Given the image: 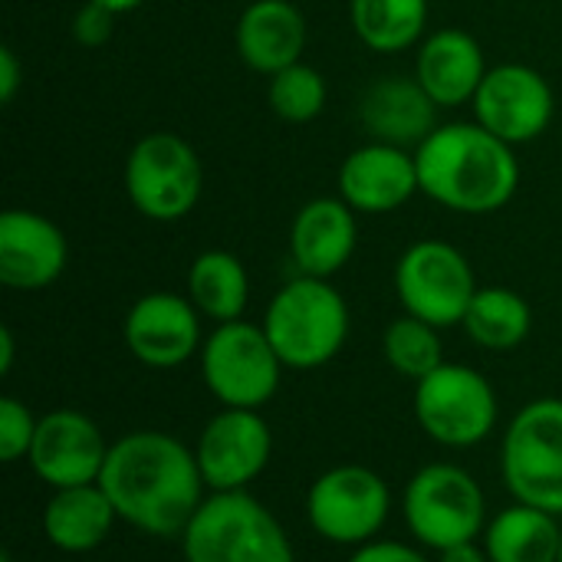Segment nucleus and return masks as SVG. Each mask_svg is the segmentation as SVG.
<instances>
[{
  "label": "nucleus",
  "mask_w": 562,
  "mask_h": 562,
  "mask_svg": "<svg viewBox=\"0 0 562 562\" xmlns=\"http://www.w3.org/2000/svg\"><path fill=\"white\" fill-rule=\"evenodd\" d=\"M99 487L122 524L145 537L171 540L194 520L207 484L194 448L165 431H132L109 445Z\"/></svg>",
  "instance_id": "obj_1"
},
{
  "label": "nucleus",
  "mask_w": 562,
  "mask_h": 562,
  "mask_svg": "<svg viewBox=\"0 0 562 562\" xmlns=\"http://www.w3.org/2000/svg\"><path fill=\"white\" fill-rule=\"evenodd\" d=\"M201 319L204 316L188 296L155 290L132 303L122 323V339L142 366L178 369L204 346Z\"/></svg>",
  "instance_id": "obj_14"
},
{
  "label": "nucleus",
  "mask_w": 562,
  "mask_h": 562,
  "mask_svg": "<svg viewBox=\"0 0 562 562\" xmlns=\"http://www.w3.org/2000/svg\"><path fill=\"white\" fill-rule=\"evenodd\" d=\"M359 221L339 194L306 201L290 221V257L303 277L329 280L356 254Z\"/></svg>",
  "instance_id": "obj_18"
},
{
  "label": "nucleus",
  "mask_w": 562,
  "mask_h": 562,
  "mask_svg": "<svg viewBox=\"0 0 562 562\" xmlns=\"http://www.w3.org/2000/svg\"><path fill=\"white\" fill-rule=\"evenodd\" d=\"M115 520V507L99 484L63 487L43 507V537L63 553H92L105 543Z\"/></svg>",
  "instance_id": "obj_22"
},
{
  "label": "nucleus",
  "mask_w": 562,
  "mask_h": 562,
  "mask_svg": "<svg viewBox=\"0 0 562 562\" xmlns=\"http://www.w3.org/2000/svg\"><path fill=\"white\" fill-rule=\"evenodd\" d=\"M349 562H431L422 557V550L408 547V543H395V540H372L366 547H356V553Z\"/></svg>",
  "instance_id": "obj_31"
},
{
  "label": "nucleus",
  "mask_w": 562,
  "mask_h": 562,
  "mask_svg": "<svg viewBox=\"0 0 562 562\" xmlns=\"http://www.w3.org/2000/svg\"><path fill=\"white\" fill-rule=\"evenodd\" d=\"M273 435L260 412L254 408H224L217 412L198 445V468L211 494L247 491L270 464Z\"/></svg>",
  "instance_id": "obj_13"
},
{
  "label": "nucleus",
  "mask_w": 562,
  "mask_h": 562,
  "mask_svg": "<svg viewBox=\"0 0 562 562\" xmlns=\"http://www.w3.org/2000/svg\"><path fill=\"white\" fill-rule=\"evenodd\" d=\"M349 20L372 53L392 56L428 36V0H349Z\"/></svg>",
  "instance_id": "obj_25"
},
{
  "label": "nucleus",
  "mask_w": 562,
  "mask_h": 562,
  "mask_svg": "<svg viewBox=\"0 0 562 562\" xmlns=\"http://www.w3.org/2000/svg\"><path fill=\"white\" fill-rule=\"evenodd\" d=\"M237 56L260 76H273L303 59L306 16L296 0H250L234 26Z\"/></svg>",
  "instance_id": "obj_21"
},
{
  "label": "nucleus",
  "mask_w": 562,
  "mask_h": 562,
  "mask_svg": "<svg viewBox=\"0 0 562 562\" xmlns=\"http://www.w3.org/2000/svg\"><path fill=\"white\" fill-rule=\"evenodd\" d=\"M402 514L412 537L428 550L474 543L487 530V497L474 474L458 464L422 468L402 494Z\"/></svg>",
  "instance_id": "obj_7"
},
{
  "label": "nucleus",
  "mask_w": 562,
  "mask_h": 562,
  "mask_svg": "<svg viewBox=\"0 0 562 562\" xmlns=\"http://www.w3.org/2000/svg\"><path fill=\"white\" fill-rule=\"evenodd\" d=\"M20 86H23V66H20V56H16L10 46H3V49H0V102H3V105H10V102L16 99Z\"/></svg>",
  "instance_id": "obj_32"
},
{
  "label": "nucleus",
  "mask_w": 562,
  "mask_h": 562,
  "mask_svg": "<svg viewBox=\"0 0 562 562\" xmlns=\"http://www.w3.org/2000/svg\"><path fill=\"white\" fill-rule=\"evenodd\" d=\"M326 99H329L326 76L303 59L267 76V102H270L273 115L290 125H306V122L319 119L326 109Z\"/></svg>",
  "instance_id": "obj_28"
},
{
  "label": "nucleus",
  "mask_w": 562,
  "mask_h": 562,
  "mask_svg": "<svg viewBox=\"0 0 562 562\" xmlns=\"http://www.w3.org/2000/svg\"><path fill=\"white\" fill-rule=\"evenodd\" d=\"M435 99L422 89V82L402 72L379 76L359 99V122L375 142L418 148L441 122Z\"/></svg>",
  "instance_id": "obj_20"
},
{
  "label": "nucleus",
  "mask_w": 562,
  "mask_h": 562,
  "mask_svg": "<svg viewBox=\"0 0 562 562\" xmlns=\"http://www.w3.org/2000/svg\"><path fill=\"white\" fill-rule=\"evenodd\" d=\"M112 30H115V13L105 10V7H99V3H89V0H82L79 10H76L72 20H69L72 40H76L79 46H89V49L109 43V40H112Z\"/></svg>",
  "instance_id": "obj_30"
},
{
  "label": "nucleus",
  "mask_w": 562,
  "mask_h": 562,
  "mask_svg": "<svg viewBox=\"0 0 562 562\" xmlns=\"http://www.w3.org/2000/svg\"><path fill=\"white\" fill-rule=\"evenodd\" d=\"M438 562H491L487 550H481L477 543H458L438 553Z\"/></svg>",
  "instance_id": "obj_33"
},
{
  "label": "nucleus",
  "mask_w": 562,
  "mask_h": 562,
  "mask_svg": "<svg viewBox=\"0 0 562 562\" xmlns=\"http://www.w3.org/2000/svg\"><path fill=\"white\" fill-rule=\"evenodd\" d=\"M188 300L214 326L244 319L250 303V277L237 254L201 250L188 267Z\"/></svg>",
  "instance_id": "obj_23"
},
{
  "label": "nucleus",
  "mask_w": 562,
  "mask_h": 562,
  "mask_svg": "<svg viewBox=\"0 0 562 562\" xmlns=\"http://www.w3.org/2000/svg\"><path fill=\"white\" fill-rule=\"evenodd\" d=\"M198 359L207 392L224 408H263L277 395L286 369L263 326L247 319L214 326L211 336H204Z\"/></svg>",
  "instance_id": "obj_8"
},
{
  "label": "nucleus",
  "mask_w": 562,
  "mask_h": 562,
  "mask_svg": "<svg viewBox=\"0 0 562 562\" xmlns=\"http://www.w3.org/2000/svg\"><path fill=\"white\" fill-rule=\"evenodd\" d=\"M13 359H16V339H13V329H10V326H0V375H10Z\"/></svg>",
  "instance_id": "obj_34"
},
{
  "label": "nucleus",
  "mask_w": 562,
  "mask_h": 562,
  "mask_svg": "<svg viewBox=\"0 0 562 562\" xmlns=\"http://www.w3.org/2000/svg\"><path fill=\"white\" fill-rule=\"evenodd\" d=\"M474 122L507 145L537 142L557 115V95L543 72L527 63L491 66L474 102Z\"/></svg>",
  "instance_id": "obj_12"
},
{
  "label": "nucleus",
  "mask_w": 562,
  "mask_h": 562,
  "mask_svg": "<svg viewBox=\"0 0 562 562\" xmlns=\"http://www.w3.org/2000/svg\"><path fill=\"white\" fill-rule=\"evenodd\" d=\"M418 191V161L412 148L369 138L339 165V198L356 214H392Z\"/></svg>",
  "instance_id": "obj_16"
},
{
  "label": "nucleus",
  "mask_w": 562,
  "mask_h": 562,
  "mask_svg": "<svg viewBox=\"0 0 562 562\" xmlns=\"http://www.w3.org/2000/svg\"><path fill=\"white\" fill-rule=\"evenodd\" d=\"M349 323L346 296L329 280L303 273L286 280L263 313L267 339L283 366L296 372L329 366L349 339Z\"/></svg>",
  "instance_id": "obj_3"
},
{
  "label": "nucleus",
  "mask_w": 562,
  "mask_h": 562,
  "mask_svg": "<svg viewBox=\"0 0 562 562\" xmlns=\"http://www.w3.org/2000/svg\"><path fill=\"white\" fill-rule=\"evenodd\" d=\"M122 184L132 207L158 224L188 217L204 191V165L178 132L142 135L125 158Z\"/></svg>",
  "instance_id": "obj_5"
},
{
  "label": "nucleus",
  "mask_w": 562,
  "mask_h": 562,
  "mask_svg": "<svg viewBox=\"0 0 562 562\" xmlns=\"http://www.w3.org/2000/svg\"><path fill=\"white\" fill-rule=\"evenodd\" d=\"M89 3H99V7L112 10L115 16H122V13H132V10H138L145 0H89Z\"/></svg>",
  "instance_id": "obj_35"
},
{
  "label": "nucleus",
  "mask_w": 562,
  "mask_h": 562,
  "mask_svg": "<svg viewBox=\"0 0 562 562\" xmlns=\"http://www.w3.org/2000/svg\"><path fill=\"white\" fill-rule=\"evenodd\" d=\"M560 537V517L540 507L514 504L487 524L484 550L491 562H557Z\"/></svg>",
  "instance_id": "obj_24"
},
{
  "label": "nucleus",
  "mask_w": 562,
  "mask_h": 562,
  "mask_svg": "<svg viewBox=\"0 0 562 562\" xmlns=\"http://www.w3.org/2000/svg\"><path fill=\"white\" fill-rule=\"evenodd\" d=\"M392 514L389 484L362 464H339L319 474L306 494L310 527L336 547H366Z\"/></svg>",
  "instance_id": "obj_11"
},
{
  "label": "nucleus",
  "mask_w": 562,
  "mask_h": 562,
  "mask_svg": "<svg viewBox=\"0 0 562 562\" xmlns=\"http://www.w3.org/2000/svg\"><path fill=\"white\" fill-rule=\"evenodd\" d=\"M0 562H13V557H10V553H3V557H0Z\"/></svg>",
  "instance_id": "obj_36"
},
{
  "label": "nucleus",
  "mask_w": 562,
  "mask_h": 562,
  "mask_svg": "<svg viewBox=\"0 0 562 562\" xmlns=\"http://www.w3.org/2000/svg\"><path fill=\"white\" fill-rule=\"evenodd\" d=\"M497 392L471 366L445 362L415 385V418L441 448H474L497 428Z\"/></svg>",
  "instance_id": "obj_9"
},
{
  "label": "nucleus",
  "mask_w": 562,
  "mask_h": 562,
  "mask_svg": "<svg viewBox=\"0 0 562 562\" xmlns=\"http://www.w3.org/2000/svg\"><path fill=\"white\" fill-rule=\"evenodd\" d=\"M36 425H40V418H33V412L20 398H13V395L0 398V461L3 464H13L30 454Z\"/></svg>",
  "instance_id": "obj_29"
},
{
  "label": "nucleus",
  "mask_w": 562,
  "mask_h": 562,
  "mask_svg": "<svg viewBox=\"0 0 562 562\" xmlns=\"http://www.w3.org/2000/svg\"><path fill=\"white\" fill-rule=\"evenodd\" d=\"M487 69L484 46L461 26L435 30L415 49V79L438 109L471 105Z\"/></svg>",
  "instance_id": "obj_19"
},
{
  "label": "nucleus",
  "mask_w": 562,
  "mask_h": 562,
  "mask_svg": "<svg viewBox=\"0 0 562 562\" xmlns=\"http://www.w3.org/2000/svg\"><path fill=\"white\" fill-rule=\"evenodd\" d=\"M477 290L481 286L464 250L438 237L415 240L395 263V293L402 310L438 329L461 326Z\"/></svg>",
  "instance_id": "obj_10"
},
{
  "label": "nucleus",
  "mask_w": 562,
  "mask_h": 562,
  "mask_svg": "<svg viewBox=\"0 0 562 562\" xmlns=\"http://www.w3.org/2000/svg\"><path fill=\"white\" fill-rule=\"evenodd\" d=\"M461 326L474 346L487 352H510L527 342L533 329V310L527 296L510 286H481Z\"/></svg>",
  "instance_id": "obj_26"
},
{
  "label": "nucleus",
  "mask_w": 562,
  "mask_h": 562,
  "mask_svg": "<svg viewBox=\"0 0 562 562\" xmlns=\"http://www.w3.org/2000/svg\"><path fill=\"white\" fill-rule=\"evenodd\" d=\"M422 194L454 214H497L520 188V161L514 145L491 135L484 125L441 122L418 148Z\"/></svg>",
  "instance_id": "obj_2"
},
{
  "label": "nucleus",
  "mask_w": 562,
  "mask_h": 562,
  "mask_svg": "<svg viewBox=\"0 0 562 562\" xmlns=\"http://www.w3.org/2000/svg\"><path fill=\"white\" fill-rule=\"evenodd\" d=\"M557 562H562V537H560V560H557Z\"/></svg>",
  "instance_id": "obj_37"
},
{
  "label": "nucleus",
  "mask_w": 562,
  "mask_h": 562,
  "mask_svg": "<svg viewBox=\"0 0 562 562\" xmlns=\"http://www.w3.org/2000/svg\"><path fill=\"white\" fill-rule=\"evenodd\" d=\"M382 356H385V362L398 375H405L412 382H422L438 366H445L441 329L405 313V316H398V319H392L385 326V333H382Z\"/></svg>",
  "instance_id": "obj_27"
},
{
  "label": "nucleus",
  "mask_w": 562,
  "mask_h": 562,
  "mask_svg": "<svg viewBox=\"0 0 562 562\" xmlns=\"http://www.w3.org/2000/svg\"><path fill=\"white\" fill-rule=\"evenodd\" d=\"M69 263V244L59 224L40 211L10 207L0 217V283L16 293L53 286Z\"/></svg>",
  "instance_id": "obj_17"
},
{
  "label": "nucleus",
  "mask_w": 562,
  "mask_h": 562,
  "mask_svg": "<svg viewBox=\"0 0 562 562\" xmlns=\"http://www.w3.org/2000/svg\"><path fill=\"white\" fill-rule=\"evenodd\" d=\"M181 550L184 562H296L283 524L247 491L204 497Z\"/></svg>",
  "instance_id": "obj_4"
},
{
  "label": "nucleus",
  "mask_w": 562,
  "mask_h": 562,
  "mask_svg": "<svg viewBox=\"0 0 562 562\" xmlns=\"http://www.w3.org/2000/svg\"><path fill=\"white\" fill-rule=\"evenodd\" d=\"M501 474L517 504L562 517V398H537L510 418Z\"/></svg>",
  "instance_id": "obj_6"
},
{
  "label": "nucleus",
  "mask_w": 562,
  "mask_h": 562,
  "mask_svg": "<svg viewBox=\"0 0 562 562\" xmlns=\"http://www.w3.org/2000/svg\"><path fill=\"white\" fill-rule=\"evenodd\" d=\"M296 3H300V0H296Z\"/></svg>",
  "instance_id": "obj_38"
},
{
  "label": "nucleus",
  "mask_w": 562,
  "mask_h": 562,
  "mask_svg": "<svg viewBox=\"0 0 562 562\" xmlns=\"http://www.w3.org/2000/svg\"><path fill=\"white\" fill-rule=\"evenodd\" d=\"M105 458H109L105 435L89 415L76 408H56L43 415L36 425L33 448L26 454L33 474L53 491L99 484Z\"/></svg>",
  "instance_id": "obj_15"
}]
</instances>
